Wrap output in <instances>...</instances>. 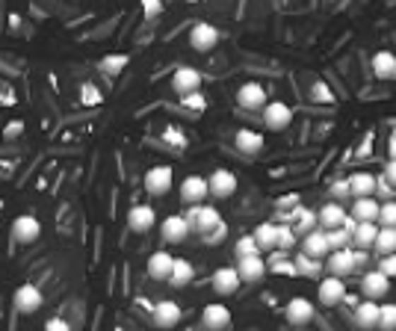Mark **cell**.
<instances>
[{"mask_svg": "<svg viewBox=\"0 0 396 331\" xmlns=\"http://www.w3.org/2000/svg\"><path fill=\"white\" fill-rule=\"evenodd\" d=\"M302 255H308L310 260H320V263L332 255V248H328V237H325L322 228L310 231L308 237H302Z\"/></svg>", "mask_w": 396, "mask_h": 331, "instance_id": "cell-19", "label": "cell"}, {"mask_svg": "<svg viewBox=\"0 0 396 331\" xmlns=\"http://www.w3.org/2000/svg\"><path fill=\"white\" fill-rule=\"evenodd\" d=\"M378 210H382V202H378V198H355L352 207H349V216L358 225H367V222L378 225Z\"/></svg>", "mask_w": 396, "mask_h": 331, "instance_id": "cell-20", "label": "cell"}, {"mask_svg": "<svg viewBox=\"0 0 396 331\" xmlns=\"http://www.w3.org/2000/svg\"><path fill=\"white\" fill-rule=\"evenodd\" d=\"M207 190H210V195L213 198H231L237 192V175L231 172V169H216L210 178H207Z\"/></svg>", "mask_w": 396, "mask_h": 331, "instance_id": "cell-10", "label": "cell"}, {"mask_svg": "<svg viewBox=\"0 0 396 331\" xmlns=\"http://www.w3.org/2000/svg\"><path fill=\"white\" fill-rule=\"evenodd\" d=\"M385 180L396 190V160H390V163L385 166Z\"/></svg>", "mask_w": 396, "mask_h": 331, "instance_id": "cell-50", "label": "cell"}, {"mask_svg": "<svg viewBox=\"0 0 396 331\" xmlns=\"http://www.w3.org/2000/svg\"><path fill=\"white\" fill-rule=\"evenodd\" d=\"M378 313H382V305L364 299V302H361V305L355 308V325H358V328H364V331L378 328Z\"/></svg>", "mask_w": 396, "mask_h": 331, "instance_id": "cell-28", "label": "cell"}, {"mask_svg": "<svg viewBox=\"0 0 396 331\" xmlns=\"http://www.w3.org/2000/svg\"><path fill=\"white\" fill-rule=\"evenodd\" d=\"M12 237L18 240L21 245L36 243L42 237V222L36 216H30V213H24V216H18V219L12 222Z\"/></svg>", "mask_w": 396, "mask_h": 331, "instance_id": "cell-16", "label": "cell"}, {"mask_svg": "<svg viewBox=\"0 0 396 331\" xmlns=\"http://www.w3.org/2000/svg\"><path fill=\"white\" fill-rule=\"evenodd\" d=\"M332 202H337V204H343V198H349V184L346 180H337V184H332Z\"/></svg>", "mask_w": 396, "mask_h": 331, "instance_id": "cell-46", "label": "cell"}, {"mask_svg": "<svg viewBox=\"0 0 396 331\" xmlns=\"http://www.w3.org/2000/svg\"><path fill=\"white\" fill-rule=\"evenodd\" d=\"M216 42H219V30L213 24H207V21L192 24V30H190V47H192V51L207 54V51L216 47Z\"/></svg>", "mask_w": 396, "mask_h": 331, "instance_id": "cell-5", "label": "cell"}, {"mask_svg": "<svg viewBox=\"0 0 396 331\" xmlns=\"http://www.w3.org/2000/svg\"><path fill=\"white\" fill-rule=\"evenodd\" d=\"M352 260H355V269L367 267V260H370V252H358V248H352Z\"/></svg>", "mask_w": 396, "mask_h": 331, "instance_id": "cell-49", "label": "cell"}, {"mask_svg": "<svg viewBox=\"0 0 396 331\" xmlns=\"http://www.w3.org/2000/svg\"><path fill=\"white\" fill-rule=\"evenodd\" d=\"M157 225V210L151 204H134L127 210V228L134 234H148Z\"/></svg>", "mask_w": 396, "mask_h": 331, "instance_id": "cell-8", "label": "cell"}, {"mask_svg": "<svg viewBox=\"0 0 396 331\" xmlns=\"http://www.w3.org/2000/svg\"><path fill=\"white\" fill-rule=\"evenodd\" d=\"M234 142H237V151L245 154V157H255V154L263 151V134H257V130H249V127L237 130Z\"/></svg>", "mask_w": 396, "mask_h": 331, "instance_id": "cell-27", "label": "cell"}, {"mask_svg": "<svg viewBox=\"0 0 396 331\" xmlns=\"http://www.w3.org/2000/svg\"><path fill=\"white\" fill-rule=\"evenodd\" d=\"M373 74L378 80H396V54L393 51H378L373 57Z\"/></svg>", "mask_w": 396, "mask_h": 331, "instance_id": "cell-29", "label": "cell"}, {"mask_svg": "<svg viewBox=\"0 0 396 331\" xmlns=\"http://www.w3.org/2000/svg\"><path fill=\"white\" fill-rule=\"evenodd\" d=\"M375 240H378V225L375 222L358 225V231L352 234V245L358 248V252H370V248H375Z\"/></svg>", "mask_w": 396, "mask_h": 331, "instance_id": "cell-30", "label": "cell"}, {"mask_svg": "<svg viewBox=\"0 0 396 331\" xmlns=\"http://www.w3.org/2000/svg\"><path fill=\"white\" fill-rule=\"evenodd\" d=\"M388 290H390V278L382 275L378 269H370V272H364V278H361V293H364V299H370V302L385 299Z\"/></svg>", "mask_w": 396, "mask_h": 331, "instance_id": "cell-12", "label": "cell"}, {"mask_svg": "<svg viewBox=\"0 0 396 331\" xmlns=\"http://www.w3.org/2000/svg\"><path fill=\"white\" fill-rule=\"evenodd\" d=\"M325 272L332 278H346L355 272V260H352V248H346V252H332L325 257Z\"/></svg>", "mask_w": 396, "mask_h": 331, "instance_id": "cell-22", "label": "cell"}, {"mask_svg": "<svg viewBox=\"0 0 396 331\" xmlns=\"http://www.w3.org/2000/svg\"><path fill=\"white\" fill-rule=\"evenodd\" d=\"M184 219H187V225H190V234H202V237H207L213 228H219V225H222L219 210L213 207V204H195V207H187Z\"/></svg>", "mask_w": 396, "mask_h": 331, "instance_id": "cell-1", "label": "cell"}, {"mask_svg": "<svg viewBox=\"0 0 396 331\" xmlns=\"http://www.w3.org/2000/svg\"><path fill=\"white\" fill-rule=\"evenodd\" d=\"M382 275H388V278H396V255H388V257H382L378 260V267H375Z\"/></svg>", "mask_w": 396, "mask_h": 331, "instance_id": "cell-44", "label": "cell"}, {"mask_svg": "<svg viewBox=\"0 0 396 331\" xmlns=\"http://www.w3.org/2000/svg\"><path fill=\"white\" fill-rule=\"evenodd\" d=\"M346 216H349V210H346L343 204H337V202H325V204L317 210V222H320L322 231H334V228H340Z\"/></svg>", "mask_w": 396, "mask_h": 331, "instance_id": "cell-23", "label": "cell"}, {"mask_svg": "<svg viewBox=\"0 0 396 331\" xmlns=\"http://www.w3.org/2000/svg\"><path fill=\"white\" fill-rule=\"evenodd\" d=\"M267 272H269V267H267V260H263V255L237 260V275L243 284H257V281L267 278Z\"/></svg>", "mask_w": 396, "mask_h": 331, "instance_id": "cell-13", "label": "cell"}, {"mask_svg": "<svg viewBox=\"0 0 396 331\" xmlns=\"http://www.w3.org/2000/svg\"><path fill=\"white\" fill-rule=\"evenodd\" d=\"M234 255H237V260H243V257H255V255H260V248H257V243H255V237H252V234H245V237H240V240L234 243Z\"/></svg>", "mask_w": 396, "mask_h": 331, "instance_id": "cell-36", "label": "cell"}, {"mask_svg": "<svg viewBox=\"0 0 396 331\" xmlns=\"http://www.w3.org/2000/svg\"><path fill=\"white\" fill-rule=\"evenodd\" d=\"M240 275H237V267H219L216 272H213L210 278V287L216 296H222V299H228V296H234L240 290Z\"/></svg>", "mask_w": 396, "mask_h": 331, "instance_id": "cell-7", "label": "cell"}, {"mask_svg": "<svg viewBox=\"0 0 396 331\" xmlns=\"http://www.w3.org/2000/svg\"><path fill=\"white\" fill-rule=\"evenodd\" d=\"M175 184V172L172 166H151V169L145 172V192L154 195V198H163Z\"/></svg>", "mask_w": 396, "mask_h": 331, "instance_id": "cell-2", "label": "cell"}, {"mask_svg": "<svg viewBox=\"0 0 396 331\" xmlns=\"http://www.w3.org/2000/svg\"><path fill=\"white\" fill-rule=\"evenodd\" d=\"M163 12H166V6H163L160 0H145V4H142V15H145V18H157V15H163Z\"/></svg>", "mask_w": 396, "mask_h": 331, "instance_id": "cell-45", "label": "cell"}, {"mask_svg": "<svg viewBox=\"0 0 396 331\" xmlns=\"http://www.w3.org/2000/svg\"><path fill=\"white\" fill-rule=\"evenodd\" d=\"M47 331H71V325L65 320H47Z\"/></svg>", "mask_w": 396, "mask_h": 331, "instance_id": "cell-52", "label": "cell"}, {"mask_svg": "<svg viewBox=\"0 0 396 331\" xmlns=\"http://www.w3.org/2000/svg\"><path fill=\"white\" fill-rule=\"evenodd\" d=\"M180 104H184L187 110H192V112H202V110L207 107V98H204L202 92H192V95H184V98H180Z\"/></svg>", "mask_w": 396, "mask_h": 331, "instance_id": "cell-42", "label": "cell"}, {"mask_svg": "<svg viewBox=\"0 0 396 331\" xmlns=\"http://www.w3.org/2000/svg\"><path fill=\"white\" fill-rule=\"evenodd\" d=\"M310 98H313L317 104H334V95H332V89H328L322 80H313V86H310Z\"/></svg>", "mask_w": 396, "mask_h": 331, "instance_id": "cell-41", "label": "cell"}, {"mask_svg": "<svg viewBox=\"0 0 396 331\" xmlns=\"http://www.w3.org/2000/svg\"><path fill=\"white\" fill-rule=\"evenodd\" d=\"M378 228H393L396 231V202H385L378 210Z\"/></svg>", "mask_w": 396, "mask_h": 331, "instance_id": "cell-40", "label": "cell"}, {"mask_svg": "<svg viewBox=\"0 0 396 331\" xmlns=\"http://www.w3.org/2000/svg\"><path fill=\"white\" fill-rule=\"evenodd\" d=\"M252 237L260 248V255H272L278 252V225L275 222H260L255 231H252Z\"/></svg>", "mask_w": 396, "mask_h": 331, "instance_id": "cell-25", "label": "cell"}, {"mask_svg": "<svg viewBox=\"0 0 396 331\" xmlns=\"http://www.w3.org/2000/svg\"><path fill=\"white\" fill-rule=\"evenodd\" d=\"M166 139H169L172 145H177V148H184V145H187L184 134H180V130H175V127H169V130H166Z\"/></svg>", "mask_w": 396, "mask_h": 331, "instance_id": "cell-48", "label": "cell"}, {"mask_svg": "<svg viewBox=\"0 0 396 331\" xmlns=\"http://www.w3.org/2000/svg\"><path fill=\"white\" fill-rule=\"evenodd\" d=\"M293 267H296V275H305V278H320L322 275V263L320 260H310L308 255H296L293 257Z\"/></svg>", "mask_w": 396, "mask_h": 331, "instance_id": "cell-33", "label": "cell"}, {"mask_svg": "<svg viewBox=\"0 0 396 331\" xmlns=\"http://www.w3.org/2000/svg\"><path fill=\"white\" fill-rule=\"evenodd\" d=\"M172 89L180 98L198 92V89H202V71L192 69V65H180V69L175 71V77H172Z\"/></svg>", "mask_w": 396, "mask_h": 331, "instance_id": "cell-15", "label": "cell"}, {"mask_svg": "<svg viewBox=\"0 0 396 331\" xmlns=\"http://www.w3.org/2000/svg\"><path fill=\"white\" fill-rule=\"evenodd\" d=\"M148 275H151L154 281H169V275H172V269H175V255H169V252H151V257H148Z\"/></svg>", "mask_w": 396, "mask_h": 331, "instance_id": "cell-24", "label": "cell"}, {"mask_svg": "<svg viewBox=\"0 0 396 331\" xmlns=\"http://www.w3.org/2000/svg\"><path fill=\"white\" fill-rule=\"evenodd\" d=\"M393 192H396V190H393V187L388 184V180H385V175H382V178H375V195L382 198V204H385V202H396Z\"/></svg>", "mask_w": 396, "mask_h": 331, "instance_id": "cell-43", "label": "cell"}, {"mask_svg": "<svg viewBox=\"0 0 396 331\" xmlns=\"http://www.w3.org/2000/svg\"><path fill=\"white\" fill-rule=\"evenodd\" d=\"M317 299H320V305H325V308H337V305L346 299V284H343L340 278L325 275V278L320 281V287H317Z\"/></svg>", "mask_w": 396, "mask_h": 331, "instance_id": "cell-14", "label": "cell"}, {"mask_svg": "<svg viewBox=\"0 0 396 331\" xmlns=\"http://www.w3.org/2000/svg\"><path fill=\"white\" fill-rule=\"evenodd\" d=\"M151 317H154V325L157 328H175L180 323V305L172 302V299H163V302L154 305Z\"/></svg>", "mask_w": 396, "mask_h": 331, "instance_id": "cell-26", "label": "cell"}, {"mask_svg": "<svg viewBox=\"0 0 396 331\" xmlns=\"http://www.w3.org/2000/svg\"><path fill=\"white\" fill-rule=\"evenodd\" d=\"M296 243H299L296 231L290 225H278V252H293Z\"/></svg>", "mask_w": 396, "mask_h": 331, "instance_id": "cell-39", "label": "cell"}, {"mask_svg": "<svg viewBox=\"0 0 396 331\" xmlns=\"http://www.w3.org/2000/svg\"><path fill=\"white\" fill-rule=\"evenodd\" d=\"M346 184H349V195L352 198H375V175L361 169V172H352L346 178Z\"/></svg>", "mask_w": 396, "mask_h": 331, "instance_id": "cell-21", "label": "cell"}, {"mask_svg": "<svg viewBox=\"0 0 396 331\" xmlns=\"http://www.w3.org/2000/svg\"><path fill=\"white\" fill-rule=\"evenodd\" d=\"M42 302H45V296H42V290L36 284H21L12 296V305H15L18 313H36L42 308Z\"/></svg>", "mask_w": 396, "mask_h": 331, "instance_id": "cell-11", "label": "cell"}, {"mask_svg": "<svg viewBox=\"0 0 396 331\" xmlns=\"http://www.w3.org/2000/svg\"><path fill=\"white\" fill-rule=\"evenodd\" d=\"M192 278H195V267H192V263L184 260V257H175V269L169 275V284L172 287H187V284H192Z\"/></svg>", "mask_w": 396, "mask_h": 331, "instance_id": "cell-31", "label": "cell"}, {"mask_svg": "<svg viewBox=\"0 0 396 331\" xmlns=\"http://www.w3.org/2000/svg\"><path fill=\"white\" fill-rule=\"evenodd\" d=\"M375 252L382 255V257H388V255H396V231H393V228H378Z\"/></svg>", "mask_w": 396, "mask_h": 331, "instance_id": "cell-34", "label": "cell"}, {"mask_svg": "<svg viewBox=\"0 0 396 331\" xmlns=\"http://www.w3.org/2000/svg\"><path fill=\"white\" fill-rule=\"evenodd\" d=\"M210 195L207 190V178L202 175H187L184 180H180V202L195 207V204H204V198Z\"/></svg>", "mask_w": 396, "mask_h": 331, "instance_id": "cell-6", "label": "cell"}, {"mask_svg": "<svg viewBox=\"0 0 396 331\" xmlns=\"http://www.w3.org/2000/svg\"><path fill=\"white\" fill-rule=\"evenodd\" d=\"M225 237H228V225L222 222L219 228H213V231H210V234L204 237V243H207V245H219V243H222Z\"/></svg>", "mask_w": 396, "mask_h": 331, "instance_id": "cell-47", "label": "cell"}, {"mask_svg": "<svg viewBox=\"0 0 396 331\" xmlns=\"http://www.w3.org/2000/svg\"><path fill=\"white\" fill-rule=\"evenodd\" d=\"M237 104H240L243 110L255 112V110H263V107L269 104V95H267V89H263V83H257V80H245L243 86L237 89Z\"/></svg>", "mask_w": 396, "mask_h": 331, "instance_id": "cell-3", "label": "cell"}, {"mask_svg": "<svg viewBox=\"0 0 396 331\" xmlns=\"http://www.w3.org/2000/svg\"><path fill=\"white\" fill-rule=\"evenodd\" d=\"M325 237H328V248H332V252H346V248H352V237L346 234L343 228L325 231Z\"/></svg>", "mask_w": 396, "mask_h": 331, "instance_id": "cell-35", "label": "cell"}, {"mask_svg": "<svg viewBox=\"0 0 396 331\" xmlns=\"http://www.w3.org/2000/svg\"><path fill=\"white\" fill-rule=\"evenodd\" d=\"M202 323L207 331H228L231 328V310L222 302H210L202 310Z\"/></svg>", "mask_w": 396, "mask_h": 331, "instance_id": "cell-17", "label": "cell"}, {"mask_svg": "<svg viewBox=\"0 0 396 331\" xmlns=\"http://www.w3.org/2000/svg\"><path fill=\"white\" fill-rule=\"evenodd\" d=\"M284 317H287L290 325H308L313 317H317V308H313V302L305 299V296H293L284 308Z\"/></svg>", "mask_w": 396, "mask_h": 331, "instance_id": "cell-9", "label": "cell"}, {"mask_svg": "<svg viewBox=\"0 0 396 331\" xmlns=\"http://www.w3.org/2000/svg\"><path fill=\"white\" fill-rule=\"evenodd\" d=\"M378 331H396V302L382 305V313H378Z\"/></svg>", "mask_w": 396, "mask_h": 331, "instance_id": "cell-38", "label": "cell"}, {"mask_svg": "<svg viewBox=\"0 0 396 331\" xmlns=\"http://www.w3.org/2000/svg\"><path fill=\"white\" fill-rule=\"evenodd\" d=\"M278 207H281V210H284V207H293V210H296V207H299V195L293 192V195H284V198H278Z\"/></svg>", "mask_w": 396, "mask_h": 331, "instance_id": "cell-51", "label": "cell"}, {"mask_svg": "<svg viewBox=\"0 0 396 331\" xmlns=\"http://www.w3.org/2000/svg\"><path fill=\"white\" fill-rule=\"evenodd\" d=\"M263 124H267L272 134H281V130H287L293 124V110L290 104L284 101H269L267 107H263Z\"/></svg>", "mask_w": 396, "mask_h": 331, "instance_id": "cell-4", "label": "cell"}, {"mask_svg": "<svg viewBox=\"0 0 396 331\" xmlns=\"http://www.w3.org/2000/svg\"><path fill=\"white\" fill-rule=\"evenodd\" d=\"M160 234H163V240L166 243H184L187 237H190V225H187V219H184V213H172V216H166L160 222Z\"/></svg>", "mask_w": 396, "mask_h": 331, "instance_id": "cell-18", "label": "cell"}, {"mask_svg": "<svg viewBox=\"0 0 396 331\" xmlns=\"http://www.w3.org/2000/svg\"><path fill=\"white\" fill-rule=\"evenodd\" d=\"M127 62H130L127 54H107L101 62H98V69H101L104 74H110V77H119L127 69Z\"/></svg>", "mask_w": 396, "mask_h": 331, "instance_id": "cell-32", "label": "cell"}, {"mask_svg": "<svg viewBox=\"0 0 396 331\" xmlns=\"http://www.w3.org/2000/svg\"><path fill=\"white\" fill-rule=\"evenodd\" d=\"M101 101H104V95L95 83H83V86H80V104L83 107H98Z\"/></svg>", "mask_w": 396, "mask_h": 331, "instance_id": "cell-37", "label": "cell"}, {"mask_svg": "<svg viewBox=\"0 0 396 331\" xmlns=\"http://www.w3.org/2000/svg\"><path fill=\"white\" fill-rule=\"evenodd\" d=\"M340 228H343V231H346V234H349V237H352V234H355V231H358V222H355V219H352V216H346V219H343V225H340Z\"/></svg>", "mask_w": 396, "mask_h": 331, "instance_id": "cell-53", "label": "cell"}]
</instances>
